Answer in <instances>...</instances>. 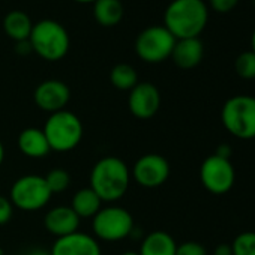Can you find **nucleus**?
I'll return each instance as SVG.
<instances>
[{"instance_id":"f257e3e1","label":"nucleus","mask_w":255,"mask_h":255,"mask_svg":"<svg viewBox=\"0 0 255 255\" xmlns=\"http://www.w3.org/2000/svg\"><path fill=\"white\" fill-rule=\"evenodd\" d=\"M90 188L102 203H116L125 197L131 183V170L117 156H104L90 170Z\"/></svg>"},{"instance_id":"f03ea898","label":"nucleus","mask_w":255,"mask_h":255,"mask_svg":"<svg viewBox=\"0 0 255 255\" xmlns=\"http://www.w3.org/2000/svg\"><path fill=\"white\" fill-rule=\"evenodd\" d=\"M207 20L209 9L203 0H173L164 12V27L176 39L198 38Z\"/></svg>"},{"instance_id":"7ed1b4c3","label":"nucleus","mask_w":255,"mask_h":255,"mask_svg":"<svg viewBox=\"0 0 255 255\" xmlns=\"http://www.w3.org/2000/svg\"><path fill=\"white\" fill-rule=\"evenodd\" d=\"M42 131L47 137L50 149L57 153L72 152L80 146L84 137L83 122L75 113L66 108L50 114Z\"/></svg>"},{"instance_id":"20e7f679","label":"nucleus","mask_w":255,"mask_h":255,"mask_svg":"<svg viewBox=\"0 0 255 255\" xmlns=\"http://www.w3.org/2000/svg\"><path fill=\"white\" fill-rule=\"evenodd\" d=\"M225 129L239 140L255 138V96L236 95L228 98L221 110Z\"/></svg>"},{"instance_id":"39448f33","label":"nucleus","mask_w":255,"mask_h":255,"mask_svg":"<svg viewBox=\"0 0 255 255\" xmlns=\"http://www.w3.org/2000/svg\"><path fill=\"white\" fill-rule=\"evenodd\" d=\"M29 42L33 53L47 62L62 60L69 51V35L66 29L54 20H41L33 24Z\"/></svg>"},{"instance_id":"423d86ee","label":"nucleus","mask_w":255,"mask_h":255,"mask_svg":"<svg viewBox=\"0 0 255 255\" xmlns=\"http://www.w3.org/2000/svg\"><path fill=\"white\" fill-rule=\"evenodd\" d=\"M135 227L134 216L122 206H102L92 218V233L96 240L119 242L129 237Z\"/></svg>"},{"instance_id":"0eeeda50","label":"nucleus","mask_w":255,"mask_h":255,"mask_svg":"<svg viewBox=\"0 0 255 255\" xmlns=\"http://www.w3.org/2000/svg\"><path fill=\"white\" fill-rule=\"evenodd\" d=\"M51 191L44 179L38 174H26L18 177L9 191V200L15 209L23 212H38L51 201Z\"/></svg>"},{"instance_id":"6e6552de","label":"nucleus","mask_w":255,"mask_h":255,"mask_svg":"<svg viewBox=\"0 0 255 255\" xmlns=\"http://www.w3.org/2000/svg\"><path fill=\"white\" fill-rule=\"evenodd\" d=\"M176 38L164 26H152L144 29L137 41V56L146 63H161L171 57Z\"/></svg>"},{"instance_id":"1a4fd4ad","label":"nucleus","mask_w":255,"mask_h":255,"mask_svg":"<svg viewBox=\"0 0 255 255\" xmlns=\"http://www.w3.org/2000/svg\"><path fill=\"white\" fill-rule=\"evenodd\" d=\"M200 180L204 189L210 194L224 195L234 186L236 171L230 159L210 155L200 167Z\"/></svg>"},{"instance_id":"9d476101","label":"nucleus","mask_w":255,"mask_h":255,"mask_svg":"<svg viewBox=\"0 0 255 255\" xmlns=\"http://www.w3.org/2000/svg\"><path fill=\"white\" fill-rule=\"evenodd\" d=\"M170 173L171 167L167 158L158 153H147L137 159L131 176L140 186L153 189L162 186L168 180Z\"/></svg>"},{"instance_id":"9b49d317","label":"nucleus","mask_w":255,"mask_h":255,"mask_svg":"<svg viewBox=\"0 0 255 255\" xmlns=\"http://www.w3.org/2000/svg\"><path fill=\"white\" fill-rule=\"evenodd\" d=\"M128 108L137 119H152L161 108V92L149 81L138 83L128 96Z\"/></svg>"},{"instance_id":"f8f14e48","label":"nucleus","mask_w":255,"mask_h":255,"mask_svg":"<svg viewBox=\"0 0 255 255\" xmlns=\"http://www.w3.org/2000/svg\"><path fill=\"white\" fill-rule=\"evenodd\" d=\"M69 99L71 90L68 84L60 80H45L39 83L33 92L35 104L48 114L65 110Z\"/></svg>"},{"instance_id":"ddd939ff","label":"nucleus","mask_w":255,"mask_h":255,"mask_svg":"<svg viewBox=\"0 0 255 255\" xmlns=\"http://www.w3.org/2000/svg\"><path fill=\"white\" fill-rule=\"evenodd\" d=\"M51 255H102L99 242L93 234L75 231L72 234L57 237L51 246Z\"/></svg>"},{"instance_id":"4468645a","label":"nucleus","mask_w":255,"mask_h":255,"mask_svg":"<svg viewBox=\"0 0 255 255\" xmlns=\"http://www.w3.org/2000/svg\"><path fill=\"white\" fill-rule=\"evenodd\" d=\"M81 219L71 209V206H54L44 216L45 230L57 237H63L78 231Z\"/></svg>"},{"instance_id":"2eb2a0df","label":"nucleus","mask_w":255,"mask_h":255,"mask_svg":"<svg viewBox=\"0 0 255 255\" xmlns=\"http://www.w3.org/2000/svg\"><path fill=\"white\" fill-rule=\"evenodd\" d=\"M204 56V47L200 38L177 39L171 53V59L180 69H192L198 66Z\"/></svg>"},{"instance_id":"dca6fc26","label":"nucleus","mask_w":255,"mask_h":255,"mask_svg":"<svg viewBox=\"0 0 255 255\" xmlns=\"http://www.w3.org/2000/svg\"><path fill=\"white\" fill-rule=\"evenodd\" d=\"M17 146L20 152L30 159H42L51 152L47 137L39 128H26V129H23L18 135Z\"/></svg>"},{"instance_id":"f3484780","label":"nucleus","mask_w":255,"mask_h":255,"mask_svg":"<svg viewBox=\"0 0 255 255\" xmlns=\"http://www.w3.org/2000/svg\"><path fill=\"white\" fill-rule=\"evenodd\" d=\"M176 249H177V243L170 233L164 230H155L141 239L138 254L140 255H176Z\"/></svg>"},{"instance_id":"a211bd4d","label":"nucleus","mask_w":255,"mask_h":255,"mask_svg":"<svg viewBox=\"0 0 255 255\" xmlns=\"http://www.w3.org/2000/svg\"><path fill=\"white\" fill-rule=\"evenodd\" d=\"M71 209L77 213L80 219L83 218H93L102 207V200L95 194V191L87 186L78 189L71 200Z\"/></svg>"},{"instance_id":"6ab92c4d","label":"nucleus","mask_w":255,"mask_h":255,"mask_svg":"<svg viewBox=\"0 0 255 255\" xmlns=\"http://www.w3.org/2000/svg\"><path fill=\"white\" fill-rule=\"evenodd\" d=\"M3 29L6 32V35L15 41V42H21V41H27L30 38L32 29H33V23L30 20V17L23 12V11H12L9 12L5 20H3Z\"/></svg>"},{"instance_id":"aec40b11","label":"nucleus","mask_w":255,"mask_h":255,"mask_svg":"<svg viewBox=\"0 0 255 255\" xmlns=\"http://www.w3.org/2000/svg\"><path fill=\"white\" fill-rule=\"evenodd\" d=\"M93 17L104 27L117 26L123 18V5L120 0H96L93 3Z\"/></svg>"},{"instance_id":"412c9836","label":"nucleus","mask_w":255,"mask_h":255,"mask_svg":"<svg viewBox=\"0 0 255 255\" xmlns=\"http://www.w3.org/2000/svg\"><path fill=\"white\" fill-rule=\"evenodd\" d=\"M110 81L122 92H129L140 83L137 69L129 63H117L110 72Z\"/></svg>"},{"instance_id":"4be33fe9","label":"nucleus","mask_w":255,"mask_h":255,"mask_svg":"<svg viewBox=\"0 0 255 255\" xmlns=\"http://www.w3.org/2000/svg\"><path fill=\"white\" fill-rule=\"evenodd\" d=\"M51 194H62L71 185V174L65 168H53L44 176Z\"/></svg>"},{"instance_id":"5701e85b","label":"nucleus","mask_w":255,"mask_h":255,"mask_svg":"<svg viewBox=\"0 0 255 255\" xmlns=\"http://www.w3.org/2000/svg\"><path fill=\"white\" fill-rule=\"evenodd\" d=\"M234 69L240 78L254 80L255 78V53L251 50L240 53L234 62Z\"/></svg>"},{"instance_id":"b1692460","label":"nucleus","mask_w":255,"mask_h":255,"mask_svg":"<svg viewBox=\"0 0 255 255\" xmlns=\"http://www.w3.org/2000/svg\"><path fill=\"white\" fill-rule=\"evenodd\" d=\"M233 255H255V231L237 234L231 243Z\"/></svg>"},{"instance_id":"393cba45","label":"nucleus","mask_w":255,"mask_h":255,"mask_svg":"<svg viewBox=\"0 0 255 255\" xmlns=\"http://www.w3.org/2000/svg\"><path fill=\"white\" fill-rule=\"evenodd\" d=\"M176 255H207V251L201 243L188 240V242L177 245Z\"/></svg>"},{"instance_id":"a878e982","label":"nucleus","mask_w":255,"mask_h":255,"mask_svg":"<svg viewBox=\"0 0 255 255\" xmlns=\"http://www.w3.org/2000/svg\"><path fill=\"white\" fill-rule=\"evenodd\" d=\"M14 204L11 203L9 197L0 195V225H6L14 216Z\"/></svg>"},{"instance_id":"bb28decb","label":"nucleus","mask_w":255,"mask_h":255,"mask_svg":"<svg viewBox=\"0 0 255 255\" xmlns=\"http://www.w3.org/2000/svg\"><path fill=\"white\" fill-rule=\"evenodd\" d=\"M239 3V0H209V5L215 12L227 14L233 11Z\"/></svg>"},{"instance_id":"cd10ccee","label":"nucleus","mask_w":255,"mask_h":255,"mask_svg":"<svg viewBox=\"0 0 255 255\" xmlns=\"http://www.w3.org/2000/svg\"><path fill=\"white\" fill-rule=\"evenodd\" d=\"M15 51H17L20 56H27V54H32V53H33L29 39H27V41H21V42H15Z\"/></svg>"},{"instance_id":"c85d7f7f","label":"nucleus","mask_w":255,"mask_h":255,"mask_svg":"<svg viewBox=\"0 0 255 255\" xmlns=\"http://www.w3.org/2000/svg\"><path fill=\"white\" fill-rule=\"evenodd\" d=\"M213 155H216L219 158H224V159H230L231 155H233V149L228 144H219L218 149H216V152Z\"/></svg>"},{"instance_id":"c756f323","label":"nucleus","mask_w":255,"mask_h":255,"mask_svg":"<svg viewBox=\"0 0 255 255\" xmlns=\"http://www.w3.org/2000/svg\"><path fill=\"white\" fill-rule=\"evenodd\" d=\"M213 255H233V249H231V245H227V243H221L215 248L213 251Z\"/></svg>"},{"instance_id":"7c9ffc66","label":"nucleus","mask_w":255,"mask_h":255,"mask_svg":"<svg viewBox=\"0 0 255 255\" xmlns=\"http://www.w3.org/2000/svg\"><path fill=\"white\" fill-rule=\"evenodd\" d=\"M26 255H51V252L42 248H35V249H30Z\"/></svg>"},{"instance_id":"2f4dec72","label":"nucleus","mask_w":255,"mask_h":255,"mask_svg":"<svg viewBox=\"0 0 255 255\" xmlns=\"http://www.w3.org/2000/svg\"><path fill=\"white\" fill-rule=\"evenodd\" d=\"M5 158H6V150H5V144L0 140V167L5 162Z\"/></svg>"},{"instance_id":"473e14b6","label":"nucleus","mask_w":255,"mask_h":255,"mask_svg":"<svg viewBox=\"0 0 255 255\" xmlns=\"http://www.w3.org/2000/svg\"><path fill=\"white\" fill-rule=\"evenodd\" d=\"M251 51L255 53V30L252 32V36H251Z\"/></svg>"},{"instance_id":"72a5a7b5","label":"nucleus","mask_w":255,"mask_h":255,"mask_svg":"<svg viewBox=\"0 0 255 255\" xmlns=\"http://www.w3.org/2000/svg\"><path fill=\"white\" fill-rule=\"evenodd\" d=\"M120 255H140V254H138V251H125Z\"/></svg>"},{"instance_id":"f704fd0d","label":"nucleus","mask_w":255,"mask_h":255,"mask_svg":"<svg viewBox=\"0 0 255 255\" xmlns=\"http://www.w3.org/2000/svg\"><path fill=\"white\" fill-rule=\"evenodd\" d=\"M74 2H77V3H95L96 0H74Z\"/></svg>"},{"instance_id":"c9c22d12","label":"nucleus","mask_w":255,"mask_h":255,"mask_svg":"<svg viewBox=\"0 0 255 255\" xmlns=\"http://www.w3.org/2000/svg\"><path fill=\"white\" fill-rule=\"evenodd\" d=\"M0 254H3V251H0Z\"/></svg>"},{"instance_id":"e433bc0d","label":"nucleus","mask_w":255,"mask_h":255,"mask_svg":"<svg viewBox=\"0 0 255 255\" xmlns=\"http://www.w3.org/2000/svg\"><path fill=\"white\" fill-rule=\"evenodd\" d=\"M254 5H255V0H254Z\"/></svg>"},{"instance_id":"4c0bfd02","label":"nucleus","mask_w":255,"mask_h":255,"mask_svg":"<svg viewBox=\"0 0 255 255\" xmlns=\"http://www.w3.org/2000/svg\"><path fill=\"white\" fill-rule=\"evenodd\" d=\"M0 255H5V254H0Z\"/></svg>"}]
</instances>
